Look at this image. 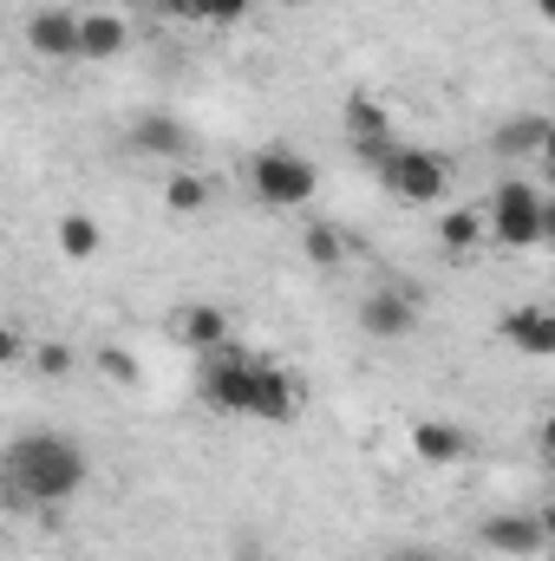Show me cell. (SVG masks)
Wrapping results in <instances>:
<instances>
[{"label": "cell", "instance_id": "2e32d148", "mask_svg": "<svg viewBox=\"0 0 555 561\" xmlns=\"http://www.w3.org/2000/svg\"><path fill=\"white\" fill-rule=\"evenodd\" d=\"M53 242H59V255H66V262H92V255L105 249V229H99L86 209H72V216H59V222H53Z\"/></svg>", "mask_w": 555, "mask_h": 561}, {"label": "cell", "instance_id": "603a6c76", "mask_svg": "<svg viewBox=\"0 0 555 561\" xmlns=\"http://www.w3.org/2000/svg\"><path fill=\"white\" fill-rule=\"evenodd\" d=\"M536 444H543V457H550V463H555V412H550V419H543V431H536Z\"/></svg>", "mask_w": 555, "mask_h": 561}, {"label": "cell", "instance_id": "f1b7e54d", "mask_svg": "<svg viewBox=\"0 0 555 561\" xmlns=\"http://www.w3.org/2000/svg\"><path fill=\"white\" fill-rule=\"evenodd\" d=\"M144 7H170V13H177V7H183V0H144Z\"/></svg>", "mask_w": 555, "mask_h": 561}, {"label": "cell", "instance_id": "30bf717a", "mask_svg": "<svg viewBox=\"0 0 555 561\" xmlns=\"http://www.w3.org/2000/svg\"><path fill=\"white\" fill-rule=\"evenodd\" d=\"M497 333H503V346H517L530 359H555V307H510L497 320Z\"/></svg>", "mask_w": 555, "mask_h": 561}, {"label": "cell", "instance_id": "484cf974", "mask_svg": "<svg viewBox=\"0 0 555 561\" xmlns=\"http://www.w3.org/2000/svg\"><path fill=\"white\" fill-rule=\"evenodd\" d=\"M536 516H543V536L555 542V503H550V510H536Z\"/></svg>", "mask_w": 555, "mask_h": 561}, {"label": "cell", "instance_id": "277c9868", "mask_svg": "<svg viewBox=\"0 0 555 561\" xmlns=\"http://www.w3.org/2000/svg\"><path fill=\"white\" fill-rule=\"evenodd\" d=\"M380 183H386L399 203L424 209V203H438V196L451 190V157H444V150H418V144H399V150H393V163L380 170Z\"/></svg>", "mask_w": 555, "mask_h": 561}, {"label": "cell", "instance_id": "9c48e42d", "mask_svg": "<svg viewBox=\"0 0 555 561\" xmlns=\"http://www.w3.org/2000/svg\"><path fill=\"white\" fill-rule=\"evenodd\" d=\"M477 542H484L490 556H536V549H550L543 516H523V510H497V516H484V523H477Z\"/></svg>", "mask_w": 555, "mask_h": 561}, {"label": "cell", "instance_id": "7402d4cb", "mask_svg": "<svg viewBox=\"0 0 555 561\" xmlns=\"http://www.w3.org/2000/svg\"><path fill=\"white\" fill-rule=\"evenodd\" d=\"M33 366H39V373H46V379H66V373H72V353H66V346H59V340H46V346H39V353H33Z\"/></svg>", "mask_w": 555, "mask_h": 561}, {"label": "cell", "instance_id": "4316f807", "mask_svg": "<svg viewBox=\"0 0 555 561\" xmlns=\"http://www.w3.org/2000/svg\"><path fill=\"white\" fill-rule=\"evenodd\" d=\"M393 561H438V556H424V549H406V556H393Z\"/></svg>", "mask_w": 555, "mask_h": 561}, {"label": "cell", "instance_id": "8fae6325", "mask_svg": "<svg viewBox=\"0 0 555 561\" xmlns=\"http://www.w3.org/2000/svg\"><path fill=\"white\" fill-rule=\"evenodd\" d=\"M170 333H177V346H190V353H216V346H229V313L209 307V300H196V307H183V313L170 320Z\"/></svg>", "mask_w": 555, "mask_h": 561}, {"label": "cell", "instance_id": "9a60e30c", "mask_svg": "<svg viewBox=\"0 0 555 561\" xmlns=\"http://www.w3.org/2000/svg\"><path fill=\"white\" fill-rule=\"evenodd\" d=\"M132 150H144V157H183L190 150V131L170 112H150V118L132 125Z\"/></svg>", "mask_w": 555, "mask_h": 561}, {"label": "cell", "instance_id": "6da1fadb", "mask_svg": "<svg viewBox=\"0 0 555 561\" xmlns=\"http://www.w3.org/2000/svg\"><path fill=\"white\" fill-rule=\"evenodd\" d=\"M7 490L13 503H66L86 490V450L59 431H33V437H13L7 444Z\"/></svg>", "mask_w": 555, "mask_h": 561}, {"label": "cell", "instance_id": "83f0119b", "mask_svg": "<svg viewBox=\"0 0 555 561\" xmlns=\"http://www.w3.org/2000/svg\"><path fill=\"white\" fill-rule=\"evenodd\" d=\"M536 13H543V20L555 26V0H536Z\"/></svg>", "mask_w": 555, "mask_h": 561}, {"label": "cell", "instance_id": "5bb4252c", "mask_svg": "<svg viewBox=\"0 0 555 561\" xmlns=\"http://www.w3.org/2000/svg\"><path fill=\"white\" fill-rule=\"evenodd\" d=\"M125 46H132V33H125V20H118V13H86V33H79V59L105 66V59H118Z\"/></svg>", "mask_w": 555, "mask_h": 561}, {"label": "cell", "instance_id": "4fadbf2b", "mask_svg": "<svg viewBox=\"0 0 555 561\" xmlns=\"http://www.w3.org/2000/svg\"><path fill=\"white\" fill-rule=\"evenodd\" d=\"M550 125H555L550 112H517V118H503V125H497L490 150H497V157H543Z\"/></svg>", "mask_w": 555, "mask_h": 561}, {"label": "cell", "instance_id": "d4e9b609", "mask_svg": "<svg viewBox=\"0 0 555 561\" xmlns=\"http://www.w3.org/2000/svg\"><path fill=\"white\" fill-rule=\"evenodd\" d=\"M543 170H555V125H550V138H543Z\"/></svg>", "mask_w": 555, "mask_h": 561}, {"label": "cell", "instance_id": "5b68a950", "mask_svg": "<svg viewBox=\"0 0 555 561\" xmlns=\"http://www.w3.org/2000/svg\"><path fill=\"white\" fill-rule=\"evenodd\" d=\"M249 379H256V353H236V346H216V353H203V373H196V392H203V405H216V412H249Z\"/></svg>", "mask_w": 555, "mask_h": 561}, {"label": "cell", "instance_id": "8992f818", "mask_svg": "<svg viewBox=\"0 0 555 561\" xmlns=\"http://www.w3.org/2000/svg\"><path fill=\"white\" fill-rule=\"evenodd\" d=\"M301 412V379L275 366V359H256V379H249V412L242 419H262V424H287Z\"/></svg>", "mask_w": 555, "mask_h": 561}, {"label": "cell", "instance_id": "52a82bcc", "mask_svg": "<svg viewBox=\"0 0 555 561\" xmlns=\"http://www.w3.org/2000/svg\"><path fill=\"white\" fill-rule=\"evenodd\" d=\"M418 327V294L412 287H373L360 300V333L366 340H406Z\"/></svg>", "mask_w": 555, "mask_h": 561}, {"label": "cell", "instance_id": "3957f363", "mask_svg": "<svg viewBox=\"0 0 555 561\" xmlns=\"http://www.w3.org/2000/svg\"><path fill=\"white\" fill-rule=\"evenodd\" d=\"M249 183H256V196L262 203H275V209H301V203H314V163L301 157V150H256L249 157Z\"/></svg>", "mask_w": 555, "mask_h": 561}, {"label": "cell", "instance_id": "e0dca14e", "mask_svg": "<svg viewBox=\"0 0 555 561\" xmlns=\"http://www.w3.org/2000/svg\"><path fill=\"white\" fill-rule=\"evenodd\" d=\"M163 209H170V216H203V209H209V176H196V170L163 176Z\"/></svg>", "mask_w": 555, "mask_h": 561}, {"label": "cell", "instance_id": "44dd1931", "mask_svg": "<svg viewBox=\"0 0 555 561\" xmlns=\"http://www.w3.org/2000/svg\"><path fill=\"white\" fill-rule=\"evenodd\" d=\"M99 373L118 379V386H138V359H132L125 346H99Z\"/></svg>", "mask_w": 555, "mask_h": 561}, {"label": "cell", "instance_id": "ffe728a7", "mask_svg": "<svg viewBox=\"0 0 555 561\" xmlns=\"http://www.w3.org/2000/svg\"><path fill=\"white\" fill-rule=\"evenodd\" d=\"M183 13H196V20H216V26H236V20L249 13V0H183Z\"/></svg>", "mask_w": 555, "mask_h": 561}, {"label": "cell", "instance_id": "ba28073f", "mask_svg": "<svg viewBox=\"0 0 555 561\" xmlns=\"http://www.w3.org/2000/svg\"><path fill=\"white\" fill-rule=\"evenodd\" d=\"M79 33H86V13L79 7H39L33 20H26V46L39 53V59H79Z\"/></svg>", "mask_w": 555, "mask_h": 561}, {"label": "cell", "instance_id": "7a4b0ae2", "mask_svg": "<svg viewBox=\"0 0 555 561\" xmlns=\"http://www.w3.org/2000/svg\"><path fill=\"white\" fill-rule=\"evenodd\" d=\"M484 216H490V236H497L503 249H536V242H543V216H550V196H543L530 176H503Z\"/></svg>", "mask_w": 555, "mask_h": 561}, {"label": "cell", "instance_id": "d6986e66", "mask_svg": "<svg viewBox=\"0 0 555 561\" xmlns=\"http://www.w3.org/2000/svg\"><path fill=\"white\" fill-rule=\"evenodd\" d=\"M301 255H307L314 268H340V262H347V236H340L333 222H307V229H301Z\"/></svg>", "mask_w": 555, "mask_h": 561}, {"label": "cell", "instance_id": "7c38bea8", "mask_svg": "<svg viewBox=\"0 0 555 561\" xmlns=\"http://www.w3.org/2000/svg\"><path fill=\"white\" fill-rule=\"evenodd\" d=\"M412 450L424 463H464V457H471V431H464V424H444V419H418Z\"/></svg>", "mask_w": 555, "mask_h": 561}, {"label": "cell", "instance_id": "cb8c5ba5", "mask_svg": "<svg viewBox=\"0 0 555 561\" xmlns=\"http://www.w3.org/2000/svg\"><path fill=\"white\" fill-rule=\"evenodd\" d=\"M543 242L555 249V196H550V216H543Z\"/></svg>", "mask_w": 555, "mask_h": 561}, {"label": "cell", "instance_id": "f546056e", "mask_svg": "<svg viewBox=\"0 0 555 561\" xmlns=\"http://www.w3.org/2000/svg\"><path fill=\"white\" fill-rule=\"evenodd\" d=\"M281 7H301V0H281Z\"/></svg>", "mask_w": 555, "mask_h": 561}, {"label": "cell", "instance_id": "ac0fdd59", "mask_svg": "<svg viewBox=\"0 0 555 561\" xmlns=\"http://www.w3.org/2000/svg\"><path fill=\"white\" fill-rule=\"evenodd\" d=\"M484 236H490V216H477V209H451V216L438 222V242H444V255H471Z\"/></svg>", "mask_w": 555, "mask_h": 561}]
</instances>
